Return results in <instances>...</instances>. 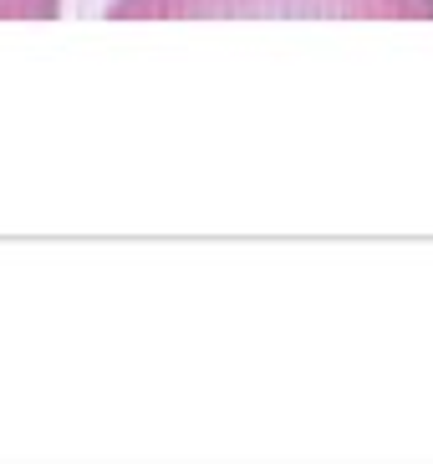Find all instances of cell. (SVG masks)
<instances>
[{"instance_id": "cell-1", "label": "cell", "mask_w": 433, "mask_h": 464, "mask_svg": "<svg viewBox=\"0 0 433 464\" xmlns=\"http://www.w3.org/2000/svg\"><path fill=\"white\" fill-rule=\"evenodd\" d=\"M433 21V0H112L108 21Z\"/></svg>"}, {"instance_id": "cell-2", "label": "cell", "mask_w": 433, "mask_h": 464, "mask_svg": "<svg viewBox=\"0 0 433 464\" xmlns=\"http://www.w3.org/2000/svg\"><path fill=\"white\" fill-rule=\"evenodd\" d=\"M62 0H0V21H56Z\"/></svg>"}]
</instances>
